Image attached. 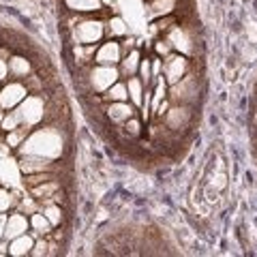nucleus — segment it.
I'll return each mask as SVG.
<instances>
[{"mask_svg":"<svg viewBox=\"0 0 257 257\" xmlns=\"http://www.w3.org/2000/svg\"><path fill=\"white\" fill-rule=\"evenodd\" d=\"M41 212L50 219V223L54 225V227H60V223H62V208H60V204H56V202L41 204Z\"/></svg>","mask_w":257,"mask_h":257,"instance_id":"nucleus-22","label":"nucleus"},{"mask_svg":"<svg viewBox=\"0 0 257 257\" xmlns=\"http://www.w3.org/2000/svg\"><path fill=\"white\" fill-rule=\"evenodd\" d=\"M32 73V67H30V60H26L24 56H11V60H9V75L13 79H26L28 75Z\"/></svg>","mask_w":257,"mask_h":257,"instance_id":"nucleus-18","label":"nucleus"},{"mask_svg":"<svg viewBox=\"0 0 257 257\" xmlns=\"http://www.w3.org/2000/svg\"><path fill=\"white\" fill-rule=\"evenodd\" d=\"M140 79L144 82V86L150 88L152 84V58H148V56H144L142 62H140V71H138Z\"/></svg>","mask_w":257,"mask_h":257,"instance_id":"nucleus-24","label":"nucleus"},{"mask_svg":"<svg viewBox=\"0 0 257 257\" xmlns=\"http://www.w3.org/2000/svg\"><path fill=\"white\" fill-rule=\"evenodd\" d=\"M37 242V236L30 234V231H26V234H22L18 238H13L9 246H7V253L13 255V257H22V255H30L32 246H35Z\"/></svg>","mask_w":257,"mask_h":257,"instance_id":"nucleus-12","label":"nucleus"},{"mask_svg":"<svg viewBox=\"0 0 257 257\" xmlns=\"http://www.w3.org/2000/svg\"><path fill=\"white\" fill-rule=\"evenodd\" d=\"M105 116L111 124L122 126L128 118L138 116V109L133 107L131 101H116V103H105Z\"/></svg>","mask_w":257,"mask_h":257,"instance_id":"nucleus-11","label":"nucleus"},{"mask_svg":"<svg viewBox=\"0 0 257 257\" xmlns=\"http://www.w3.org/2000/svg\"><path fill=\"white\" fill-rule=\"evenodd\" d=\"M18 193L13 189H7V187H0V212H9L11 208H18Z\"/></svg>","mask_w":257,"mask_h":257,"instance_id":"nucleus-21","label":"nucleus"},{"mask_svg":"<svg viewBox=\"0 0 257 257\" xmlns=\"http://www.w3.org/2000/svg\"><path fill=\"white\" fill-rule=\"evenodd\" d=\"M7 79H9V62L0 58V84H5Z\"/></svg>","mask_w":257,"mask_h":257,"instance_id":"nucleus-25","label":"nucleus"},{"mask_svg":"<svg viewBox=\"0 0 257 257\" xmlns=\"http://www.w3.org/2000/svg\"><path fill=\"white\" fill-rule=\"evenodd\" d=\"M62 150H64V138L58 126H35L15 152H18V157L37 155L45 159H60Z\"/></svg>","mask_w":257,"mask_h":257,"instance_id":"nucleus-1","label":"nucleus"},{"mask_svg":"<svg viewBox=\"0 0 257 257\" xmlns=\"http://www.w3.org/2000/svg\"><path fill=\"white\" fill-rule=\"evenodd\" d=\"M120 77V69L116 64H92L90 69H88V88L94 92V94H103L107 90V88L114 86Z\"/></svg>","mask_w":257,"mask_h":257,"instance_id":"nucleus-3","label":"nucleus"},{"mask_svg":"<svg viewBox=\"0 0 257 257\" xmlns=\"http://www.w3.org/2000/svg\"><path fill=\"white\" fill-rule=\"evenodd\" d=\"M128 35V22L120 15H109L105 22V37L107 39H120Z\"/></svg>","mask_w":257,"mask_h":257,"instance_id":"nucleus-16","label":"nucleus"},{"mask_svg":"<svg viewBox=\"0 0 257 257\" xmlns=\"http://www.w3.org/2000/svg\"><path fill=\"white\" fill-rule=\"evenodd\" d=\"M101 101L103 103H116V101H128V88L124 79H118V82L107 88L105 92L101 94Z\"/></svg>","mask_w":257,"mask_h":257,"instance_id":"nucleus-19","label":"nucleus"},{"mask_svg":"<svg viewBox=\"0 0 257 257\" xmlns=\"http://www.w3.org/2000/svg\"><path fill=\"white\" fill-rule=\"evenodd\" d=\"M5 225H7V214L0 212V242H5Z\"/></svg>","mask_w":257,"mask_h":257,"instance_id":"nucleus-26","label":"nucleus"},{"mask_svg":"<svg viewBox=\"0 0 257 257\" xmlns=\"http://www.w3.org/2000/svg\"><path fill=\"white\" fill-rule=\"evenodd\" d=\"M64 7L77 15H94L103 11V0H64Z\"/></svg>","mask_w":257,"mask_h":257,"instance_id":"nucleus-14","label":"nucleus"},{"mask_svg":"<svg viewBox=\"0 0 257 257\" xmlns=\"http://www.w3.org/2000/svg\"><path fill=\"white\" fill-rule=\"evenodd\" d=\"M142 58H144V54H142L140 50H131L128 54H124V56H122V60H120V64H118L120 77H122V79H128V77L138 75Z\"/></svg>","mask_w":257,"mask_h":257,"instance_id":"nucleus-13","label":"nucleus"},{"mask_svg":"<svg viewBox=\"0 0 257 257\" xmlns=\"http://www.w3.org/2000/svg\"><path fill=\"white\" fill-rule=\"evenodd\" d=\"M30 234H35L37 238H43V236H50L52 231H54V225L50 223V219L41 212V210H37V212H32L30 216Z\"/></svg>","mask_w":257,"mask_h":257,"instance_id":"nucleus-15","label":"nucleus"},{"mask_svg":"<svg viewBox=\"0 0 257 257\" xmlns=\"http://www.w3.org/2000/svg\"><path fill=\"white\" fill-rule=\"evenodd\" d=\"M30 231V219L26 216V212L15 210L11 214H7V225H5V242H11L13 238H18L22 234Z\"/></svg>","mask_w":257,"mask_h":257,"instance_id":"nucleus-10","label":"nucleus"},{"mask_svg":"<svg viewBox=\"0 0 257 257\" xmlns=\"http://www.w3.org/2000/svg\"><path fill=\"white\" fill-rule=\"evenodd\" d=\"M124 82H126V88H128V101L133 103V107H135V109L142 107V103H144V92H146V86H144V82L140 79V75H133V77L124 79Z\"/></svg>","mask_w":257,"mask_h":257,"instance_id":"nucleus-17","label":"nucleus"},{"mask_svg":"<svg viewBox=\"0 0 257 257\" xmlns=\"http://www.w3.org/2000/svg\"><path fill=\"white\" fill-rule=\"evenodd\" d=\"M96 47H99V45H73L71 54H73V58H75V62L79 64V67H86V64L94 62Z\"/></svg>","mask_w":257,"mask_h":257,"instance_id":"nucleus-20","label":"nucleus"},{"mask_svg":"<svg viewBox=\"0 0 257 257\" xmlns=\"http://www.w3.org/2000/svg\"><path fill=\"white\" fill-rule=\"evenodd\" d=\"M20 170L24 176L39 174V172H58V159H45L37 155H20L18 157Z\"/></svg>","mask_w":257,"mask_h":257,"instance_id":"nucleus-7","label":"nucleus"},{"mask_svg":"<svg viewBox=\"0 0 257 257\" xmlns=\"http://www.w3.org/2000/svg\"><path fill=\"white\" fill-rule=\"evenodd\" d=\"M120 128H124V135H128V140H131V138H142V133H144V131H142L144 122H142V118L133 116V118H128Z\"/></svg>","mask_w":257,"mask_h":257,"instance_id":"nucleus-23","label":"nucleus"},{"mask_svg":"<svg viewBox=\"0 0 257 257\" xmlns=\"http://www.w3.org/2000/svg\"><path fill=\"white\" fill-rule=\"evenodd\" d=\"M69 32L73 45H99L105 39V22L94 15H77Z\"/></svg>","mask_w":257,"mask_h":257,"instance_id":"nucleus-2","label":"nucleus"},{"mask_svg":"<svg viewBox=\"0 0 257 257\" xmlns=\"http://www.w3.org/2000/svg\"><path fill=\"white\" fill-rule=\"evenodd\" d=\"M191 71V60L187 56H182L178 52H172L170 56H165L163 58V75L167 79V84H176L180 82V79L187 75Z\"/></svg>","mask_w":257,"mask_h":257,"instance_id":"nucleus-6","label":"nucleus"},{"mask_svg":"<svg viewBox=\"0 0 257 257\" xmlns=\"http://www.w3.org/2000/svg\"><path fill=\"white\" fill-rule=\"evenodd\" d=\"M191 118H193L191 107H189V105H184V103H176V105H172L170 109L165 111L161 120H163L165 126L170 128V131H180V128L189 126Z\"/></svg>","mask_w":257,"mask_h":257,"instance_id":"nucleus-8","label":"nucleus"},{"mask_svg":"<svg viewBox=\"0 0 257 257\" xmlns=\"http://www.w3.org/2000/svg\"><path fill=\"white\" fill-rule=\"evenodd\" d=\"M30 94L28 86L22 82V79H11V82H5V86L0 88V109L9 111L15 109L20 103Z\"/></svg>","mask_w":257,"mask_h":257,"instance_id":"nucleus-5","label":"nucleus"},{"mask_svg":"<svg viewBox=\"0 0 257 257\" xmlns=\"http://www.w3.org/2000/svg\"><path fill=\"white\" fill-rule=\"evenodd\" d=\"M122 60V45L118 39H107V41L99 43L94 54V64H120Z\"/></svg>","mask_w":257,"mask_h":257,"instance_id":"nucleus-9","label":"nucleus"},{"mask_svg":"<svg viewBox=\"0 0 257 257\" xmlns=\"http://www.w3.org/2000/svg\"><path fill=\"white\" fill-rule=\"evenodd\" d=\"M15 111L20 114V118H22V124H26V126H30V128H35V126H39L43 122V118H45V96H43V92H39V94H35V92H30L26 99H24L18 107H15Z\"/></svg>","mask_w":257,"mask_h":257,"instance_id":"nucleus-4","label":"nucleus"}]
</instances>
